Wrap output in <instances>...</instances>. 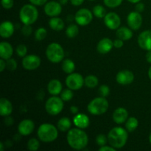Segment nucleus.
I'll use <instances>...</instances> for the list:
<instances>
[{"instance_id": "obj_1", "label": "nucleus", "mask_w": 151, "mask_h": 151, "mask_svg": "<svg viewBox=\"0 0 151 151\" xmlns=\"http://www.w3.org/2000/svg\"><path fill=\"white\" fill-rule=\"evenodd\" d=\"M67 142L75 150H83L88 142V137L85 131L81 128H72L69 130L66 137Z\"/></svg>"}, {"instance_id": "obj_2", "label": "nucleus", "mask_w": 151, "mask_h": 151, "mask_svg": "<svg viewBox=\"0 0 151 151\" xmlns=\"http://www.w3.org/2000/svg\"><path fill=\"white\" fill-rule=\"evenodd\" d=\"M128 132L122 127H115L112 128L108 134L109 144L115 149L123 147L128 141Z\"/></svg>"}, {"instance_id": "obj_3", "label": "nucleus", "mask_w": 151, "mask_h": 151, "mask_svg": "<svg viewBox=\"0 0 151 151\" xmlns=\"http://www.w3.org/2000/svg\"><path fill=\"white\" fill-rule=\"evenodd\" d=\"M38 137L41 142H52L58 138V131L57 128L52 124H42L38 128Z\"/></svg>"}, {"instance_id": "obj_4", "label": "nucleus", "mask_w": 151, "mask_h": 151, "mask_svg": "<svg viewBox=\"0 0 151 151\" xmlns=\"http://www.w3.org/2000/svg\"><path fill=\"white\" fill-rule=\"evenodd\" d=\"M38 17V11L34 4H25L21 8L19 18L24 24H32L36 22Z\"/></svg>"}, {"instance_id": "obj_5", "label": "nucleus", "mask_w": 151, "mask_h": 151, "mask_svg": "<svg viewBox=\"0 0 151 151\" xmlns=\"http://www.w3.org/2000/svg\"><path fill=\"white\" fill-rule=\"evenodd\" d=\"M109 102L105 97H96L91 100L87 106L88 111L93 115H101L107 111Z\"/></svg>"}, {"instance_id": "obj_6", "label": "nucleus", "mask_w": 151, "mask_h": 151, "mask_svg": "<svg viewBox=\"0 0 151 151\" xmlns=\"http://www.w3.org/2000/svg\"><path fill=\"white\" fill-rule=\"evenodd\" d=\"M46 55L50 62L58 63L62 61L64 58V50L58 43H51L46 50Z\"/></svg>"}, {"instance_id": "obj_7", "label": "nucleus", "mask_w": 151, "mask_h": 151, "mask_svg": "<svg viewBox=\"0 0 151 151\" xmlns=\"http://www.w3.org/2000/svg\"><path fill=\"white\" fill-rule=\"evenodd\" d=\"M63 109V100L58 97H52L47 100L45 104V109L49 114L55 116L59 114Z\"/></svg>"}, {"instance_id": "obj_8", "label": "nucleus", "mask_w": 151, "mask_h": 151, "mask_svg": "<svg viewBox=\"0 0 151 151\" xmlns=\"http://www.w3.org/2000/svg\"><path fill=\"white\" fill-rule=\"evenodd\" d=\"M66 86L72 90H78L83 87L84 79L79 73H72L66 79Z\"/></svg>"}, {"instance_id": "obj_9", "label": "nucleus", "mask_w": 151, "mask_h": 151, "mask_svg": "<svg viewBox=\"0 0 151 151\" xmlns=\"http://www.w3.org/2000/svg\"><path fill=\"white\" fill-rule=\"evenodd\" d=\"M93 14L88 9L82 8L78 10L75 16V20L81 26H86L91 23Z\"/></svg>"}, {"instance_id": "obj_10", "label": "nucleus", "mask_w": 151, "mask_h": 151, "mask_svg": "<svg viewBox=\"0 0 151 151\" xmlns=\"http://www.w3.org/2000/svg\"><path fill=\"white\" fill-rule=\"evenodd\" d=\"M41 58L35 55H29L23 58L22 66L26 70L32 71L38 69L41 65Z\"/></svg>"}, {"instance_id": "obj_11", "label": "nucleus", "mask_w": 151, "mask_h": 151, "mask_svg": "<svg viewBox=\"0 0 151 151\" xmlns=\"http://www.w3.org/2000/svg\"><path fill=\"white\" fill-rule=\"evenodd\" d=\"M104 23L109 29H117L120 26L121 19L116 13L110 12L104 17Z\"/></svg>"}, {"instance_id": "obj_12", "label": "nucleus", "mask_w": 151, "mask_h": 151, "mask_svg": "<svg viewBox=\"0 0 151 151\" xmlns=\"http://www.w3.org/2000/svg\"><path fill=\"white\" fill-rule=\"evenodd\" d=\"M127 22H128V24L131 29L137 30L141 27L142 24V17L139 12H131L128 14Z\"/></svg>"}, {"instance_id": "obj_13", "label": "nucleus", "mask_w": 151, "mask_h": 151, "mask_svg": "<svg viewBox=\"0 0 151 151\" xmlns=\"http://www.w3.org/2000/svg\"><path fill=\"white\" fill-rule=\"evenodd\" d=\"M62 11L61 4L59 1H51L47 2L44 6V12L50 17H55L60 14Z\"/></svg>"}, {"instance_id": "obj_14", "label": "nucleus", "mask_w": 151, "mask_h": 151, "mask_svg": "<svg viewBox=\"0 0 151 151\" xmlns=\"http://www.w3.org/2000/svg\"><path fill=\"white\" fill-rule=\"evenodd\" d=\"M139 46L142 50H151V30L143 31L138 37Z\"/></svg>"}, {"instance_id": "obj_15", "label": "nucleus", "mask_w": 151, "mask_h": 151, "mask_svg": "<svg viewBox=\"0 0 151 151\" xmlns=\"http://www.w3.org/2000/svg\"><path fill=\"white\" fill-rule=\"evenodd\" d=\"M134 80V75L129 70H122L118 72L116 76V81L121 85H128L133 83Z\"/></svg>"}, {"instance_id": "obj_16", "label": "nucleus", "mask_w": 151, "mask_h": 151, "mask_svg": "<svg viewBox=\"0 0 151 151\" xmlns=\"http://www.w3.org/2000/svg\"><path fill=\"white\" fill-rule=\"evenodd\" d=\"M35 128V124L31 119H24L19 123L18 130L22 136H29L32 133Z\"/></svg>"}, {"instance_id": "obj_17", "label": "nucleus", "mask_w": 151, "mask_h": 151, "mask_svg": "<svg viewBox=\"0 0 151 151\" xmlns=\"http://www.w3.org/2000/svg\"><path fill=\"white\" fill-rule=\"evenodd\" d=\"M114 47V42L109 38H104L100 40L97 46V50L99 53L106 54L112 50Z\"/></svg>"}, {"instance_id": "obj_18", "label": "nucleus", "mask_w": 151, "mask_h": 151, "mask_svg": "<svg viewBox=\"0 0 151 151\" xmlns=\"http://www.w3.org/2000/svg\"><path fill=\"white\" fill-rule=\"evenodd\" d=\"M14 32V25L10 21H5L0 26V35L2 38H10Z\"/></svg>"}, {"instance_id": "obj_19", "label": "nucleus", "mask_w": 151, "mask_h": 151, "mask_svg": "<svg viewBox=\"0 0 151 151\" xmlns=\"http://www.w3.org/2000/svg\"><path fill=\"white\" fill-rule=\"evenodd\" d=\"M128 113L124 108L119 107L115 109L113 113V119L116 124H122L127 120Z\"/></svg>"}, {"instance_id": "obj_20", "label": "nucleus", "mask_w": 151, "mask_h": 151, "mask_svg": "<svg viewBox=\"0 0 151 151\" xmlns=\"http://www.w3.org/2000/svg\"><path fill=\"white\" fill-rule=\"evenodd\" d=\"M13 49L11 44L6 41L0 43V57L4 60L10 58L13 55Z\"/></svg>"}, {"instance_id": "obj_21", "label": "nucleus", "mask_w": 151, "mask_h": 151, "mask_svg": "<svg viewBox=\"0 0 151 151\" xmlns=\"http://www.w3.org/2000/svg\"><path fill=\"white\" fill-rule=\"evenodd\" d=\"M73 122L77 128L85 129L89 125V118L84 114H78L74 117Z\"/></svg>"}, {"instance_id": "obj_22", "label": "nucleus", "mask_w": 151, "mask_h": 151, "mask_svg": "<svg viewBox=\"0 0 151 151\" xmlns=\"http://www.w3.org/2000/svg\"><path fill=\"white\" fill-rule=\"evenodd\" d=\"M13 112V106L7 99L1 98L0 100V114L2 116H7Z\"/></svg>"}, {"instance_id": "obj_23", "label": "nucleus", "mask_w": 151, "mask_h": 151, "mask_svg": "<svg viewBox=\"0 0 151 151\" xmlns=\"http://www.w3.org/2000/svg\"><path fill=\"white\" fill-rule=\"evenodd\" d=\"M47 90L49 93L53 96L60 94L62 91V84L60 81L57 79H53L49 82L47 86Z\"/></svg>"}, {"instance_id": "obj_24", "label": "nucleus", "mask_w": 151, "mask_h": 151, "mask_svg": "<svg viewBox=\"0 0 151 151\" xmlns=\"http://www.w3.org/2000/svg\"><path fill=\"white\" fill-rule=\"evenodd\" d=\"M116 36L123 41H128L133 37V32L126 27H122L116 30Z\"/></svg>"}, {"instance_id": "obj_25", "label": "nucleus", "mask_w": 151, "mask_h": 151, "mask_svg": "<svg viewBox=\"0 0 151 151\" xmlns=\"http://www.w3.org/2000/svg\"><path fill=\"white\" fill-rule=\"evenodd\" d=\"M49 25L53 30L60 31L64 28V22L62 19L55 16V17H52L49 22Z\"/></svg>"}, {"instance_id": "obj_26", "label": "nucleus", "mask_w": 151, "mask_h": 151, "mask_svg": "<svg viewBox=\"0 0 151 151\" xmlns=\"http://www.w3.org/2000/svg\"><path fill=\"white\" fill-rule=\"evenodd\" d=\"M58 129L60 130V131H68V130L70 129L71 126H72V122L71 120L67 117H63L60 119H59V121L58 122L57 124Z\"/></svg>"}, {"instance_id": "obj_27", "label": "nucleus", "mask_w": 151, "mask_h": 151, "mask_svg": "<svg viewBox=\"0 0 151 151\" xmlns=\"http://www.w3.org/2000/svg\"><path fill=\"white\" fill-rule=\"evenodd\" d=\"M62 69L67 74H72L75 69V63L70 59H65L62 63Z\"/></svg>"}, {"instance_id": "obj_28", "label": "nucleus", "mask_w": 151, "mask_h": 151, "mask_svg": "<svg viewBox=\"0 0 151 151\" xmlns=\"http://www.w3.org/2000/svg\"><path fill=\"white\" fill-rule=\"evenodd\" d=\"M99 83L98 78L94 75H88L84 79V84L88 88H94L97 86Z\"/></svg>"}, {"instance_id": "obj_29", "label": "nucleus", "mask_w": 151, "mask_h": 151, "mask_svg": "<svg viewBox=\"0 0 151 151\" xmlns=\"http://www.w3.org/2000/svg\"><path fill=\"white\" fill-rule=\"evenodd\" d=\"M139 125L138 119L135 117H130L125 123V128L128 132H133L137 128Z\"/></svg>"}, {"instance_id": "obj_30", "label": "nucleus", "mask_w": 151, "mask_h": 151, "mask_svg": "<svg viewBox=\"0 0 151 151\" xmlns=\"http://www.w3.org/2000/svg\"><path fill=\"white\" fill-rule=\"evenodd\" d=\"M78 32H79V29H78V27L75 24H71L66 28V34L67 37L70 38L76 37L78 35Z\"/></svg>"}, {"instance_id": "obj_31", "label": "nucleus", "mask_w": 151, "mask_h": 151, "mask_svg": "<svg viewBox=\"0 0 151 151\" xmlns=\"http://www.w3.org/2000/svg\"><path fill=\"white\" fill-rule=\"evenodd\" d=\"M93 13L97 18H104L106 15V10L102 5H96L93 8Z\"/></svg>"}, {"instance_id": "obj_32", "label": "nucleus", "mask_w": 151, "mask_h": 151, "mask_svg": "<svg viewBox=\"0 0 151 151\" xmlns=\"http://www.w3.org/2000/svg\"><path fill=\"white\" fill-rule=\"evenodd\" d=\"M27 147L29 150L31 151H36L39 149L40 147V142L38 139L35 138H32L27 142Z\"/></svg>"}, {"instance_id": "obj_33", "label": "nucleus", "mask_w": 151, "mask_h": 151, "mask_svg": "<svg viewBox=\"0 0 151 151\" xmlns=\"http://www.w3.org/2000/svg\"><path fill=\"white\" fill-rule=\"evenodd\" d=\"M47 31L45 28L40 27L36 30L35 33V38L37 41H42L47 37Z\"/></svg>"}, {"instance_id": "obj_34", "label": "nucleus", "mask_w": 151, "mask_h": 151, "mask_svg": "<svg viewBox=\"0 0 151 151\" xmlns=\"http://www.w3.org/2000/svg\"><path fill=\"white\" fill-rule=\"evenodd\" d=\"M73 92L72 90L70 88L68 89H64L63 91H61L60 93V98L63 100V101H69L73 97Z\"/></svg>"}, {"instance_id": "obj_35", "label": "nucleus", "mask_w": 151, "mask_h": 151, "mask_svg": "<svg viewBox=\"0 0 151 151\" xmlns=\"http://www.w3.org/2000/svg\"><path fill=\"white\" fill-rule=\"evenodd\" d=\"M16 52L19 57H25L27 52V48L24 44H19L16 49Z\"/></svg>"}, {"instance_id": "obj_36", "label": "nucleus", "mask_w": 151, "mask_h": 151, "mask_svg": "<svg viewBox=\"0 0 151 151\" xmlns=\"http://www.w3.org/2000/svg\"><path fill=\"white\" fill-rule=\"evenodd\" d=\"M6 67L9 71H15L17 69V62L15 59L9 58L6 62Z\"/></svg>"}, {"instance_id": "obj_37", "label": "nucleus", "mask_w": 151, "mask_h": 151, "mask_svg": "<svg viewBox=\"0 0 151 151\" xmlns=\"http://www.w3.org/2000/svg\"><path fill=\"white\" fill-rule=\"evenodd\" d=\"M103 1L107 7L114 8L122 4V0H103Z\"/></svg>"}, {"instance_id": "obj_38", "label": "nucleus", "mask_w": 151, "mask_h": 151, "mask_svg": "<svg viewBox=\"0 0 151 151\" xmlns=\"http://www.w3.org/2000/svg\"><path fill=\"white\" fill-rule=\"evenodd\" d=\"M108 141H109L108 137H106L104 134H99L97 137V138H96V142L100 147L106 145Z\"/></svg>"}, {"instance_id": "obj_39", "label": "nucleus", "mask_w": 151, "mask_h": 151, "mask_svg": "<svg viewBox=\"0 0 151 151\" xmlns=\"http://www.w3.org/2000/svg\"><path fill=\"white\" fill-rule=\"evenodd\" d=\"M99 94L101 97H106L110 94V88L107 85H102L99 88Z\"/></svg>"}, {"instance_id": "obj_40", "label": "nucleus", "mask_w": 151, "mask_h": 151, "mask_svg": "<svg viewBox=\"0 0 151 151\" xmlns=\"http://www.w3.org/2000/svg\"><path fill=\"white\" fill-rule=\"evenodd\" d=\"M22 32L25 36H29V35H30L32 32V29L30 25L24 24V26L22 29Z\"/></svg>"}, {"instance_id": "obj_41", "label": "nucleus", "mask_w": 151, "mask_h": 151, "mask_svg": "<svg viewBox=\"0 0 151 151\" xmlns=\"http://www.w3.org/2000/svg\"><path fill=\"white\" fill-rule=\"evenodd\" d=\"M13 0H1V5L4 9H9L12 8L13 6Z\"/></svg>"}, {"instance_id": "obj_42", "label": "nucleus", "mask_w": 151, "mask_h": 151, "mask_svg": "<svg viewBox=\"0 0 151 151\" xmlns=\"http://www.w3.org/2000/svg\"><path fill=\"white\" fill-rule=\"evenodd\" d=\"M31 4H34L35 6H41L43 4H46L47 0H29Z\"/></svg>"}, {"instance_id": "obj_43", "label": "nucleus", "mask_w": 151, "mask_h": 151, "mask_svg": "<svg viewBox=\"0 0 151 151\" xmlns=\"http://www.w3.org/2000/svg\"><path fill=\"white\" fill-rule=\"evenodd\" d=\"M135 9L136 11L139 12V13H142V12L144 11L145 10V4L139 1V2L137 3V4H136Z\"/></svg>"}, {"instance_id": "obj_44", "label": "nucleus", "mask_w": 151, "mask_h": 151, "mask_svg": "<svg viewBox=\"0 0 151 151\" xmlns=\"http://www.w3.org/2000/svg\"><path fill=\"white\" fill-rule=\"evenodd\" d=\"M123 46V40L120 39H116L114 41V47H116V48H121V47Z\"/></svg>"}, {"instance_id": "obj_45", "label": "nucleus", "mask_w": 151, "mask_h": 151, "mask_svg": "<svg viewBox=\"0 0 151 151\" xmlns=\"http://www.w3.org/2000/svg\"><path fill=\"white\" fill-rule=\"evenodd\" d=\"M99 150L100 151H116V149L114 147H113L112 146H102L99 148Z\"/></svg>"}, {"instance_id": "obj_46", "label": "nucleus", "mask_w": 151, "mask_h": 151, "mask_svg": "<svg viewBox=\"0 0 151 151\" xmlns=\"http://www.w3.org/2000/svg\"><path fill=\"white\" fill-rule=\"evenodd\" d=\"M4 123H5L6 125H8V126L9 125H13V118H11L10 116H6L5 119H4Z\"/></svg>"}, {"instance_id": "obj_47", "label": "nucleus", "mask_w": 151, "mask_h": 151, "mask_svg": "<svg viewBox=\"0 0 151 151\" xmlns=\"http://www.w3.org/2000/svg\"><path fill=\"white\" fill-rule=\"evenodd\" d=\"M6 68V62L4 61V59L1 58V60H0V72H2Z\"/></svg>"}, {"instance_id": "obj_48", "label": "nucleus", "mask_w": 151, "mask_h": 151, "mask_svg": "<svg viewBox=\"0 0 151 151\" xmlns=\"http://www.w3.org/2000/svg\"><path fill=\"white\" fill-rule=\"evenodd\" d=\"M70 1L74 6H80L83 3L84 0H70Z\"/></svg>"}, {"instance_id": "obj_49", "label": "nucleus", "mask_w": 151, "mask_h": 151, "mask_svg": "<svg viewBox=\"0 0 151 151\" xmlns=\"http://www.w3.org/2000/svg\"><path fill=\"white\" fill-rule=\"evenodd\" d=\"M70 111L73 114H77L78 113V108L77 106H72L70 107Z\"/></svg>"}, {"instance_id": "obj_50", "label": "nucleus", "mask_w": 151, "mask_h": 151, "mask_svg": "<svg viewBox=\"0 0 151 151\" xmlns=\"http://www.w3.org/2000/svg\"><path fill=\"white\" fill-rule=\"evenodd\" d=\"M146 60L148 63H151V50L147 52V54H146Z\"/></svg>"}, {"instance_id": "obj_51", "label": "nucleus", "mask_w": 151, "mask_h": 151, "mask_svg": "<svg viewBox=\"0 0 151 151\" xmlns=\"http://www.w3.org/2000/svg\"><path fill=\"white\" fill-rule=\"evenodd\" d=\"M68 1H69V0H58V1L60 2V4H61V5H65V4H67Z\"/></svg>"}, {"instance_id": "obj_52", "label": "nucleus", "mask_w": 151, "mask_h": 151, "mask_svg": "<svg viewBox=\"0 0 151 151\" xmlns=\"http://www.w3.org/2000/svg\"><path fill=\"white\" fill-rule=\"evenodd\" d=\"M128 1H130V2L131 3H134V4H137V3L139 2L141 0H128Z\"/></svg>"}, {"instance_id": "obj_53", "label": "nucleus", "mask_w": 151, "mask_h": 151, "mask_svg": "<svg viewBox=\"0 0 151 151\" xmlns=\"http://www.w3.org/2000/svg\"><path fill=\"white\" fill-rule=\"evenodd\" d=\"M4 150V144L2 142L0 143V151Z\"/></svg>"}, {"instance_id": "obj_54", "label": "nucleus", "mask_w": 151, "mask_h": 151, "mask_svg": "<svg viewBox=\"0 0 151 151\" xmlns=\"http://www.w3.org/2000/svg\"><path fill=\"white\" fill-rule=\"evenodd\" d=\"M148 77L151 80V66L150 67V69H149L148 70Z\"/></svg>"}, {"instance_id": "obj_55", "label": "nucleus", "mask_w": 151, "mask_h": 151, "mask_svg": "<svg viewBox=\"0 0 151 151\" xmlns=\"http://www.w3.org/2000/svg\"><path fill=\"white\" fill-rule=\"evenodd\" d=\"M149 141H150V143L151 144V134H150V137H149Z\"/></svg>"}, {"instance_id": "obj_56", "label": "nucleus", "mask_w": 151, "mask_h": 151, "mask_svg": "<svg viewBox=\"0 0 151 151\" xmlns=\"http://www.w3.org/2000/svg\"><path fill=\"white\" fill-rule=\"evenodd\" d=\"M89 1H94V0H89Z\"/></svg>"}]
</instances>
